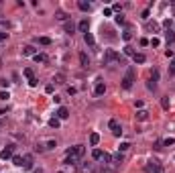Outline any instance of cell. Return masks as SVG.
<instances>
[{
	"label": "cell",
	"mask_w": 175,
	"mask_h": 173,
	"mask_svg": "<svg viewBox=\"0 0 175 173\" xmlns=\"http://www.w3.org/2000/svg\"><path fill=\"white\" fill-rule=\"evenodd\" d=\"M112 61H116V63H120V65L126 63V59H124L120 53H116L114 49H106V51H104V57H102V63L108 65V63H112Z\"/></svg>",
	"instance_id": "cell-1"
},
{
	"label": "cell",
	"mask_w": 175,
	"mask_h": 173,
	"mask_svg": "<svg viewBox=\"0 0 175 173\" xmlns=\"http://www.w3.org/2000/svg\"><path fill=\"white\" fill-rule=\"evenodd\" d=\"M145 171L147 173H163V165L159 159H151L147 165H145Z\"/></svg>",
	"instance_id": "cell-2"
},
{
	"label": "cell",
	"mask_w": 175,
	"mask_h": 173,
	"mask_svg": "<svg viewBox=\"0 0 175 173\" xmlns=\"http://www.w3.org/2000/svg\"><path fill=\"white\" fill-rule=\"evenodd\" d=\"M84 153H86V147H84V145H76V147H71V149L67 151V155H71V157H76V159H82Z\"/></svg>",
	"instance_id": "cell-3"
},
{
	"label": "cell",
	"mask_w": 175,
	"mask_h": 173,
	"mask_svg": "<svg viewBox=\"0 0 175 173\" xmlns=\"http://www.w3.org/2000/svg\"><path fill=\"white\" fill-rule=\"evenodd\" d=\"M132 80H134V69H128V71H126V76H124V78H122V88H124V90H131L132 88Z\"/></svg>",
	"instance_id": "cell-4"
},
{
	"label": "cell",
	"mask_w": 175,
	"mask_h": 173,
	"mask_svg": "<svg viewBox=\"0 0 175 173\" xmlns=\"http://www.w3.org/2000/svg\"><path fill=\"white\" fill-rule=\"evenodd\" d=\"M108 126H110V130H112V134H114V136H120V134H122V126L118 124V120H116V118H112V120L108 122Z\"/></svg>",
	"instance_id": "cell-5"
},
{
	"label": "cell",
	"mask_w": 175,
	"mask_h": 173,
	"mask_svg": "<svg viewBox=\"0 0 175 173\" xmlns=\"http://www.w3.org/2000/svg\"><path fill=\"white\" fill-rule=\"evenodd\" d=\"M14 149H16L14 145H8V147H6V149L0 153V157H2V159H12V153H14Z\"/></svg>",
	"instance_id": "cell-6"
},
{
	"label": "cell",
	"mask_w": 175,
	"mask_h": 173,
	"mask_svg": "<svg viewBox=\"0 0 175 173\" xmlns=\"http://www.w3.org/2000/svg\"><path fill=\"white\" fill-rule=\"evenodd\" d=\"M67 116H69V110H67L65 106H59V110H57V118H59V120H67Z\"/></svg>",
	"instance_id": "cell-7"
},
{
	"label": "cell",
	"mask_w": 175,
	"mask_h": 173,
	"mask_svg": "<svg viewBox=\"0 0 175 173\" xmlns=\"http://www.w3.org/2000/svg\"><path fill=\"white\" fill-rule=\"evenodd\" d=\"M23 55H25V57H31V55L35 57V55H37V49H35L33 45H27V47L23 49Z\"/></svg>",
	"instance_id": "cell-8"
},
{
	"label": "cell",
	"mask_w": 175,
	"mask_h": 173,
	"mask_svg": "<svg viewBox=\"0 0 175 173\" xmlns=\"http://www.w3.org/2000/svg\"><path fill=\"white\" fill-rule=\"evenodd\" d=\"M23 167L25 169H33V155H25L23 157Z\"/></svg>",
	"instance_id": "cell-9"
},
{
	"label": "cell",
	"mask_w": 175,
	"mask_h": 173,
	"mask_svg": "<svg viewBox=\"0 0 175 173\" xmlns=\"http://www.w3.org/2000/svg\"><path fill=\"white\" fill-rule=\"evenodd\" d=\"M92 159H94V161H102V159H104V151L94 149V151H92Z\"/></svg>",
	"instance_id": "cell-10"
},
{
	"label": "cell",
	"mask_w": 175,
	"mask_h": 173,
	"mask_svg": "<svg viewBox=\"0 0 175 173\" xmlns=\"http://www.w3.org/2000/svg\"><path fill=\"white\" fill-rule=\"evenodd\" d=\"M80 63H82V67H90V57H88L86 53H84V51H82V53H80Z\"/></svg>",
	"instance_id": "cell-11"
},
{
	"label": "cell",
	"mask_w": 175,
	"mask_h": 173,
	"mask_svg": "<svg viewBox=\"0 0 175 173\" xmlns=\"http://www.w3.org/2000/svg\"><path fill=\"white\" fill-rule=\"evenodd\" d=\"M78 29H80V31H82V33L86 35V33H88V29H90V23H88L86 18H84V20H80V25H78Z\"/></svg>",
	"instance_id": "cell-12"
},
{
	"label": "cell",
	"mask_w": 175,
	"mask_h": 173,
	"mask_svg": "<svg viewBox=\"0 0 175 173\" xmlns=\"http://www.w3.org/2000/svg\"><path fill=\"white\" fill-rule=\"evenodd\" d=\"M132 61H134V63H145L147 57H145L143 53H134V55H132Z\"/></svg>",
	"instance_id": "cell-13"
},
{
	"label": "cell",
	"mask_w": 175,
	"mask_h": 173,
	"mask_svg": "<svg viewBox=\"0 0 175 173\" xmlns=\"http://www.w3.org/2000/svg\"><path fill=\"white\" fill-rule=\"evenodd\" d=\"M136 120H149V112L140 108V110L136 112Z\"/></svg>",
	"instance_id": "cell-14"
},
{
	"label": "cell",
	"mask_w": 175,
	"mask_h": 173,
	"mask_svg": "<svg viewBox=\"0 0 175 173\" xmlns=\"http://www.w3.org/2000/svg\"><path fill=\"white\" fill-rule=\"evenodd\" d=\"M98 143H100V134H98V132H92V134H90V145L96 147Z\"/></svg>",
	"instance_id": "cell-15"
},
{
	"label": "cell",
	"mask_w": 175,
	"mask_h": 173,
	"mask_svg": "<svg viewBox=\"0 0 175 173\" xmlns=\"http://www.w3.org/2000/svg\"><path fill=\"white\" fill-rule=\"evenodd\" d=\"M84 41H86L90 47H94V45H96V39H94V35H92V33H86V35H84Z\"/></svg>",
	"instance_id": "cell-16"
},
{
	"label": "cell",
	"mask_w": 175,
	"mask_h": 173,
	"mask_svg": "<svg viewBox=\"0 0 175 173\" xmlns=\"http://www.w3.org/2000/svg\"><path fill=\"white\" fill-rule=\"evenodd\" d=\"M78 8L86 12V10H90V8H92V4H90V2H86V0H80V2H78Z\"/></svg>",
	"instance_id": "cell-17"
},
{
	"label": "cell",
	"mask_w": 175,
	"mask_h": 173,
	"mask_svg": "<svg viewBox=\"0 0 175 173\" xmlns=\"http://www.w3.org/2000/svg\"><path fill=\"white\" fill-rule=\"evenodd\" d=\"M94 92H96V96H102V94H106V84H102V82H100V84L96 86V90H94Z\"/></svg>",
	"instance_id": "cell-18"
},
{
	"label": "cell",
	"mask_w": 175,
	"mask_h": 173,
	"mask_svg": "<svg viewBox=\"0 0 175 173\" xmlns=\"http://www.w3.org/2000/svg\"><path fill=\"white\" fill-rule=\"evenodd\" d=\"M53 82H55V84H65V76L59 71V73H55V76H53Z\"/></svg>",
	"instance_id": "cell-19"
},
{
	"label": "cell",
	"mask_w": 175,
	"mask_h": 173,
	"mask_svg": "<svg viewBox=\"0 0 175 173\" xmlns=\"http://www.w3.org/2000/svg\"><path fill=\"white\" fill-rule=\"evenodd\" d=\"M118 169L116 167H112V165H102V169H100V173H116Z\"/></svg>",
	"instance_id": "cell-20"
},
{
	"label": "cell",
	"mask_w": 175,
	"mask_h": 173,
	"mask_svg": "<svg viewBox=\"0 0 175 173\" xmlns=\"http://www.w3.org/2000/svg\"><path fill=\"white\" fill-rule=\"evenodd\" d=\"M147 29H149V31H159V29H161V25H159V23H155V20H153V23L149 20V23H147Z\"/></svg>",
	"instance_id": "cell-21"
},
{
	"label": "cell",
	"mask_w": 175,
	"mask_h": 173,
	"mask_svg": "<svg viewBox=\"0 0 175 173\" xmlns=\"http://www.w3.org/2000/svg\"><path fill=\"white\" fill-rule=\"evenodd\" d=\"M73 31H76V25L67 20V23H65V33H67V35H73Z\"/></svg>",
	"instance_id": "cell-22"
},
{
	"label": "cell",
	"mask_w": 175,
	"mask_h": 173,
	"mask_svg": "<svg viewBox=\"0 0 175 173\" xmlns=\"http://www.w3.org/2000/svg\"><path fill=\"white\" fill-rule=\"evenodd\" d=\"M78 163H80V159H76V157H71V155L65 157V165H78Z\"/></svg>",
	"instance_id": "cell-23"
},
{
	"label": "cell",
	"mask_w": 175,
	"mask_h": 173,
	"mask_svg": "<svg viewBox=\"0 0 175 173\" xmlns=\"http://www.w3.org/2000/svg\"><path fill=\"white\" fill-rule=\"evenodd\" d=\"M82 171L84 173H94V165H92V163H84V165H82Z\"/></svg>",
	"instance_id": "cell-24"
},
{
	"label": "cell",
	"mask_w": 175,
	"mask_h": 173,
	"mask_svg": "<svg viewBox=\"0 0 175 173\" xmlns=\"http://www.w3.org/2000/svg\"><path fill=\"white\" fill-rule=\"evenodd\" d=\"M131 39H132V31H131V29H126V31L122 33V41H126V43H128Z\"/></svg>",
	"instance_id": "cell-25"
},
{
	"label": "cell",
	"mask_w": 175,
	"mask_h": 173,
	"mask_svg": "<svg viewBox=\"0 0 175 173\" xmlns=\"http://www.w3.org/2000/svg\"><path fill=\"white\" fill-rule=\"evenodd\" d=\"M165 39H167V43H175V31H167Z\"/></svg>",
	"instance_id": "cell-26"
},
{
	"label": "cell",
	"mask_w": 175,
	"mask_h": 173,
	"mask_svg": "<svg viewBox=\"0 0 175 173\" xmlns=\"http://www.w3.org/2000/svg\"><path fill=\"white\" fill-rule=\"evenodd\" d=\"M114 20H116L118 25H124V23H126V18H124V14H122V12H118V14L114 16Z\"/></svg>",
	"instance_id": "cell-27"
},
{
	"label": "cell",
	"mask_w": 175,
	"mask_h": 173,
	"mask_svg": "<svg viewBox=\"0 0 175 173\" xmlns=\"http://www.w3.org/2000/svg\"><path fill=\"white\" fill-rule=\"evenodd\" d=\"M59 124H61L59 118H51V120H49V126H51V129H59Z\"/></svg>",
	"instance_id": "cell-28"
},
{
	"label": "cell",
	"mask_w": 175,
	"mask_h": 173,
	"mask_svg": "<svg viewBox=\"0 0 175 173\" xmlns=\"http://www.w3.org/2000/svg\"><path fill=\"white\" fill-rule=\"evenodd\" d=\"M131 149V143H120L118 145V153H124V151H128Z\"/></svg>",
	"instance_id": "cell-29"
},
{
	"label": "cell",
	"mask_w": 175,
	"mask_h": 173,
	"mask_svg": "<svg viewBox=\"0 0 175 173\" xmlns=\"http://www.w3.org/2000/svg\"><path fill=\"white\" fill-rule=\"evenodd\" d=\"M12 163H14L16 167H23V157H18V155H12Z\"/></svg>",
	"instance_id": "cell-30"
},
{
	"label": "cell",
	"mask_w": 175,
	"mask_h": 173,
	"mask_svg": "<svg viewBox=\"0 0 175 173\" xmlns=\"http://www.w3.org/2000/svg\"><path fill=\"white\" fill-rule=\"evenodd\" d=\"M35 61H37V63H43V61H47V55H43V53H37V55H35Z\"/></svg>",
	"instance_id": "cell-31"
},
{
	"label": "cell",
	"mask_w": 175,
	"mask_h": 173,
	"mask_svg": "<svg viewBox=\"0 0 175 173\" xmlns=\"http://www.w3.org/2000/svg\"><path fill=\"white\" fill-rule=\"evenodd\" d=\"M161 143H163V147H171V145H175V138L169 136V138H165V141H161Z\"/></svg>",
	"instance_id": "cell-32"
},
{
	"label": "cell",
	"mask_w": 175,
	"mask_h": 173,
	"mask_svg": "<svg viewBox=\"0 0 175 173\" xmlns=\"http://www.w3.org/2000/svg\"><path fill=\"white\" fill-rule=\"evenodd\" d=\"M25 76H27L29 80H35V71H33L31 67H27V69H25Z\"/></svg>",
	"instance_id": "cell-33"
},
{
	"label": "cell",
	"mask_w": 175,
	"mask_h": 173,
	"mask_svg": "<svg viewBox=\"0 0 175 173\" xmlns=\"http://www.w3.org/2000/svg\"><path fill=\"white\" fill-rule=\"evenodd\" d=\"M55 147H57V141H53V138L45 143V149H55Z\"/></svg>",
	"instance_id": "cell-34"
},
{
	"label": "cell",
	"mask_w": 175,
	"mask_h": 173,
	"mask_svg": "<svg viewBox=\"0 0 175 173\" xmlns=\"http://www.w3.org/2000/svg\"><path fill=\"white\" fill-rule=\"evenodd\" d=\"M124 55H128V57H132V55H134V49H132L131 45H126V47H124Z\"/></svg>",
	"instance_id": "cell-35"
},
{
	"label": "cell",
	"mask_w": 175,
	"mask_h": 173,
	"mask_svg": "<svg viewBox=\"0 0 175 173\" xmlns=\"http://www.w3.org/2000/svg\"><path fill=\"white\" fill-rule=\"evenodd\" d=\"M37 41H39L41 45H51V39H49V37H39Z\"/></svg>",
	"instance_id": "cell-36"
},
{
	"label": "cell",
	"mask_w": 175,
	"mask_h": 173,
	"mask_svg": "<svg viewBox=\"0 0 175 173\" xmlns=\"http://www.w3.org/2000/svg\"><path fill=\"white\" fill-rule=\"evenodd\" d=\"M161 106H163V110H169V98H163L161 100Z\"/></svg>",
	"instance_id": "cell-37"
},
{
	"label": "cell",
	"mask_w": 175,
	"mask_h": 173,
	"mask_svg": "<svg viewBox=\"0 0 175 173\" xmlns=\"http://www.w3.org/2000/svg\"><path fill=\"white\" fill-rule=\"evenodd\" d=\"M57 20H67V14L59 10V12H57Z\"/></svg>",
	"instance_id": "cell-38"
},
{
	"label": "cell",
	"mask_w": 175,
	"mask_h": 173,
	"mask_svg": "<svg viewBox=\"0 0 175 173\" xmlns=\"http://www.w3.org/2000/svg\"><path fill=\"white\" fill-rule=\"evenodd\" d=\"M149 43L153 45V47H159V45H161V41H159V39H157V37H153V39H151V41H149Z\"/></svg>",
	"instance_id": "cell-39"
},
{
	"label": "cell",
	"mask_w": 175,
	"mask_h": 173,
	"mask_svg": "<svg viewBox=\"0 0 175 173\" xmlns=\"http://www.w3.org/2000/svg\"><path fill=\"white\" fill-rule=\"evenodd\" d=\"M147 88H149V90H153V92H155V90H157V84H155V82H153V80H149V84H147Z\"/></svg>",
	"instance_id": "cell-40"
},
{
	"label": "cell",
	"mask_w": 175,
	"mask_h": 173,
	"mask_svg": "<svg viewBox=\"0 0 175 173\" xmlns=\"http://www.w3.org/2000/svg\"><path fill=\"white\" fill-rule=\"evenodd\" d=\"M151 80H153V82H157V80H159V69H153V76H151Z\"/></svg>",
	"instance_id": "cell-41"
},
{
	"label": "cell",
	"mask_w": 175,
	"mask_h": 173,
	"mask_svg": "<svg viewBox=\"0 0 175 173\" xmlns=\"http://www.w3.org/2000/svg\"><path fill=\"white\" fill-rule=\"evenodd\" d=\"M163 27H165V29H169V31H171V20H169V18H167V20H163Z\"/></svg>",
	"instance_id": "cell-42"
},
{
	"label": "cell",
	"mask_w": 175,
	"mask_h": 173,
	"mask_svg": "<svg viewBox=\"0 0 175 173\" xmlns=\"http://www.w3.org/2000/svg\"><path fill=\"white\" fill-rule=\"evenodd\" d=\"M45 92H47V94H53V84H49V86H45Z\"/></svg>",
	"instance_id": "cell-43"
},
{
	"label": "cell",
	"mask_w": 175,
	"mask_h": 173,
	"mask_svg": "<svg viewBox=\"0 0 175 173\" xmlns=\"http://www.w3.org/2000/svg\"><path fill=\"white\" fill-rule=\"evenodd\" d=\"M175 73V63H169V76H173Z\"/></svg>",
	"instance_id": "cell-44"
},
{
	"label": "cell",
	"mask_w": 175,
	"mask_h": 173,
	"mask_svg": "<svg viewBox=\"0 0 175 173\" xmlns=\"http://www.w3.org/2000/svg\"><path fill=\"white\" fill-rule=\"evenodd\" d=\"M6 98H10L8 92H0V100H6Z\"/></svg>",
	"instance_id": "cell-45"
},
{
	"label": "cell",
	"mask_w": 175,
	"mask_h": 173,
	"mask_svg": "<svg viewBox=\"0 0 175 173\" xmlns=\"http://www.w3.org/2000/svg\"><path fill=\"white\" fill-rule=\"evenodd\" d=\"M6 39H8V33H2L0 31V41H6Z\"/></svg>",
	"instance_id": "cell-46"
},
{
	"label": "cell",
	"mask_w": 175,
	"mask_h": 173,
	"mask_svg": "<svg viewBox=\"0 0 175 173\" xmlns=\"http://www.w3.org/2000/svg\"><path fill=\"white\" fill-rule=\"evenodd\" d=\"M112 14V8H104V16H110Z\"/></svg>",
	"instance_id": "cell-47"
},
{
	"label": "cell",
	"mask_w": 175,
	"mask_h": 173,
	"mask_svg": "<svg viewBox=\"0 0 175 173\" xmlns=\"http://www.w3.org/2000/svg\"><path fill=\"white\" fill-rule=\"evenodd\" d=\"M4 114H6V110H0V116H4Z\"/></svg>",
	"instance_id": "cell-48"
},
{
	"label": "cell",
	"mask_w": 175,
	"mask_h": 173,
	"mask_svg": "<svg viewBox=\"0 0 175 173\" xmlns=\"http://www.w3.org/2000/svg\"><path fill=\"white\" fill-rule=\"evenodd\" d=\"M173 16H175V4H173Z\"/></svg>",
	"instance_id": "cell-49"
},
{
	"label": "cell",
	"mask_w": 175,
	"mask_h": 173,
	"mask_svg": "<svg viewBox=\"0 0 175 173\" xmlns=\"http://www.w3.org/2000/svg\"><path fill=\"white\" fill-rule=\"evenodd\" d=\"M59 173H63V171H59Z\"/></svg>",
	"instance_id": "cell-50"
}]
</instances>
